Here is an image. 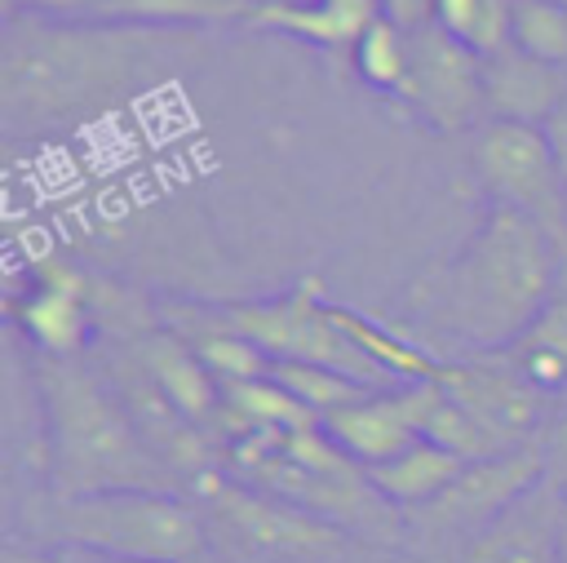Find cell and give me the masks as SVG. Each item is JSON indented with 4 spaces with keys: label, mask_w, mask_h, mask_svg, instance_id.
Here are the masks:
<instances>
[{
    "label": "cell",
    "mask_w": 567,
    "mask_h": 563,
    "mask_svg": "<svg viewBox=\"0 0 567 563\" xmlns=\"http://www.w3.org/2000/svg\"><path fill=\"white\" fill-rule=\"evenodd\" d=\"M563 270L567 262L545 226L518 208L487 204L465 244L416 279L408 310L425 328L421 341L430 337L434 355H496L532 328Z\"/></svg>",
    "instance_id": "1"
},
{
    "label": "cell",
    "mask_w": 567,
    "mask_h": 563,
    "mask_svg": "<svg viewBox=\"0 0 567 563\" xmlns=\"http://www.w3.org/2000/svg\"><path fill=\"white\" fill-rule=\"evenodd\" d=\"M155 31L4 13L0 35V124L9 133L62 129L133 93L151 62Z\"/></svg>",
    "instance_id": "2"
},
{
    "label": "cell",
    "mask_w": 567,
    "mask_h": 563,
    "mask_svg": "<svg viewBox=\"0 0 567 563\" xmlns=\"http://www.w3.org/2000/svg\"><path fill=\"white\" fill-rule=\"evenodd\" d=\"M49 497L111 488H177L133 426L111 377L84 355H31Z\"/></svg>",
    "instance_id": "3"
},
{
    "label": "cell",
    "mask_w": 567,
    "mask_h": 563,
    "mask_svg": "<svg viewBox=\"0 0 567 563\" xmlns=\"http://www.w3.org/2000/svg\"><path fill=\"white\" fill-rule=\"evenodd\" d=\"M49 532L80 545L146 563H204L208 519L177 488H111L84 497H49Z\"/></svg>",
    "instance_id": "4"
},
{
    "label": "cell",
    "mask_w": 567,
    "mask_h": 563,
    "mask_svg": "<svg viewBox=\"0 0 567 563\" xmlns=\"http://www.w3.org/2000/svg\"><path fill=\"white\" fill-rule=\"evenodd\" d=\"M332 301H323L319 279H297L292 288L275 293V297H257V301H226L213 306L208 315L244 337H252L270 359H301V364H323V368H341L354 372L363 381H381L385 377L372 368V359L332 324Z\"/></svg>",
    "instance_id": "5"
},
{
    "label": "cell",
    "mask_w": 567,
    "mask_h": 563,
    "mask_svg": "<svg viewBox=\"0 0 567 563\" xmlns=\"http://www.w3.org/2000/svg\"><path fill=\"white\" fill-rule=\"evenodd\" d=\"M474 177L487 195V204L518 208L545 235L558 244L567 262V177L536 124H509V120H487L474 133L470 146Z\"/></svg>",
    "instance_id": "6"
},
{
    "label": "cell",
    "mask_w": 567,
    "mask_h": 563,
    "mask_svg": "<svg viewBox=\"0 0 567 563\" xmlns=\"http://www.w3.org/2000/svg\"><path fill=\"white\" fill-rule=\"evenodd\" d=\"M204 492V519H217L221 532L270 563H323L346 545V532L284 497H270L252 483L230 479L221 465L199 479Z\"/></svg>",
    "instance_id": "7"
},
{
    "label": "cell",
    "mask_w": 567,
    "mask_h": 563,
    "mask_svg": "<svg viewBox=\"0 0 567 563\" xmlns=\"http://www.w3.org/2000/svg\"><path fill=\"white\" fill-rule=\"evenodd\" d=\"M434 386L492 439L496 452L536 443L554 399L536 390L505 350L496 355H452L443 359Z\"/></svg>",
    "instance_id": "8"
},
{
    "label": "cell",
    "mask_w": 567,
    "mask_h": 563,
    "mask_svg": "<svg viewBox=\"0 0 567 563\" xmlns=\"http://www.w3.org/2000/svg\"><path fill=\"white\" fill-rule=\"evenodd\" d=\"M399 102L412 106L430 129L461 133L474 129L483 106V58L452 40L443 27L425 22L412 31V66L399 89Z\"/></svg>",
    "instance_id": "9"
},
{
    "label": "cell",
    "mask_w": 567,
    "mask_h": 563,
    "mask_svg": "<svg viewBox=\"0 0 567 563\" xmlns=\"http://www.w3.org/2000/svg\"><path fill=\"white\" fill-rule=\"evenodd\" d=\"M439 399H443V390L434 381H394V386H377V390L359 395L354 403L319 417V426L346 457H354L363 470H372L425 439Z\"/></svg>",
    "instance_id": "10"
},
{
    "label": "cell",
    "mask_w": 567,
    "mask_h": 563,
    "mask_svg": "<svg viewBox=\"0 0 567 563\" xmlns=\"http://www.w3.org/2000/svg\"><path fill=\"white\" fill-rule=\"evenodd\" d=\"M9 319L31 355H84L93 341V284L75 266L49 262L9 301Z\"/></svg>",
    "instance_id": "11"
},
{
    "label": "cell",
    "mask_w": 567,
    "mask_h": 563,
    "mask_svg": "<svg viewBox=\"0 0 567 563\" xmlns=\"http://www.w3.org/2000/svg\"><path fill=\"white\" fill-rule=\"evenodd\" d=\"M540 483H549L540 443L505 448V452L465 461V470L456 474V483L439 501H430L421 514L434 528H456V532L465 528V536H470L474 528H483L487 519H496L505 505H514L518 497H527Z\"/></svg>",
    "instance_id": "12"
},
{
    "label": "cell",
    "mask_w": 567,
    "mask_h": 563,
    "mask_svg": "<svg viewBox=\"0 0 567 563\" xmlns=\"http://www.w3.org/2000/svg\"><path fill=\"white\" fill-rule=\"evenodd\" d=\"M558 510L563 488L540 483L496 519L474 528L456 563H558Z\"/></svg>",
    "instance_id": "13"
},
{
    "label": "cell",
    "mask_w": 567,
    "mask_h": 563,
    "mask_svg": "<svg viewBox=\"0 0 567 563\" xmlns=\"http://www.w3.org/2000/svg\"><path fill=\"white\" fill-rule=\"evenodd\" d=\"M128 346L137 350V359L146 364V372L155 377V386L177 403V412L186 421H195L204 434L217 430V421H221V381L208 372V364L199 359V350L177 328L151 324Z\"/></svg>",
    "instance_id": "14"
},
{
    "label": "cell",
    "mask_w": 567,
    "mask_h": 563,
    "mask_svg": "<svg viewBox=\"0 0 567 563\" xmlns=\"http://www.w3.org/2000/svg\"><path fill=\"white\" fill-rule=\"evenodd\" d=\"M567 98V66L540 62L514 44L483 58V106L487 120L509 124H545L554 106Z\"/></svg>",
    "instance_id": "15"
},
{
    "label": "cell",
    "mask_w": 567,
    "mask_h": 563,
    "mask_svg": "<svg viewBox=\"0 0 567 563\" xmlns=\"http://www.w3.org/2000/svg\"><path fill=\"white\" fill-rule=\"evenodd\" d=\"M461 470H465V457L447 452V448L434 443V439H421V443L403 448L399 457L372 465L368 479H372V488H377L390 505H399V510H425L430 501H439V497L456 483Z\"/></svg>",
    "instance_id": "16"
},
{
    "label": "cell",
    "mask_w": 567,
    "mask_h": 563,
    "mask_svg": "<svg viewBox=\"0 0 567 563\" xmlns=\"http://www.w3.org/2000/svg\"><path fill=\"white\" fill-rule=\"evenodd\" d=\"M381 13V0H310L297 9H266L252 13L248 27L297 35L319 49H354V40L368 31V22Z\"/></svg>",
    "instance_id": "17"
},
{
    "label": "cell",
    "mask_w": 567,
    "mask_h": 563,
    "mask_svg": "<svg viewBox=\"0 0 567 563\" xmlns=\"http://www.w3.org/2000/svg\"><path fill=\"white\" fill-rule=\"evenodd\" d=\"M332 310V324L372 359V368L385 377V381H434L439 368H443V355H434L425 341L416 337H403L399 328L390 324H377L350 306H328Z\"/></svg>",
    "instance_id": "18"
},
{
    "label": "cell",
    "mask_w": 567,
    "mask_h": 563,
    "mask_svg": "<svg viewBox=\"0 0 567 563\" xmlns=\"http://www.w3.org/2000/svg\"><path fill=\"white\" fill-rule=\"evenodd\" d=\"M514 359V368L545 390L549 399L567 395V270L558 275L549 301L540 306V315L532 319V328L505 350Z\"/></svg>",
    "instance_id": "19"
},
{
    "label": "cell",
    "mask_w": 567,
    "mask_h": 563,
    "mask_svg": "<svg viewBox=\"0 0 567 563\" xmlns=\"http://www.w3.org/2000/svg\"><path fill=\"white\" fill-rule=\"evenodd\" d=\"M89 22L142 27V31H177V27H213V22H248L239 0H102Z\"/></svg>",
    "instance_id": "20"
},
{
    "label": "cell",
    "mask_w": 567,
    "mask_h": 563,
    "mask_svg": "<svg viewBox=\"0 0 567 563\" xmlns=\"http://www.w3.org/2000/svg\"><path fill=\"white\" fill-rule=\"evenodd\" d=\"M350 58H354V71H359V80L368 89L399 98V89L408 80V66H412V31L399 27L394 18L377 13L368 22V31L354 40Z\"/></svg>",
    "instance_id": "21"
},
{
    "label": "cell",
    "mask_w": 567,
    "mask_h": 563,
    "mask_svg": "<svg viewBox=\"0 0 567 563\" xmlns=\"http://www.w3.org/2000/svg\"><path fill=\"white\" fill-rule=\"evenodd\" d=\"M270 377H275L297 403H306L315 417H328V412H337V408H346V403H354L359 395H368V390L381 386V381H363V377H354V372L323 368V364H301V359H275Z\"/></svg>",
    "instance_id": "22"
},
{
    "label": "cell",
    "mask_w": 567,
    "mask_h": 563,
    "mask_svg": "<svg viewBox=\"0 0 567 563\" xmlns=\"http://www.w3.org/2000/svg\"><path fill=\"white\" fill-rule=\"evenodd\" d=\"M509 18L514 0H434V27H443L452 40L474 49L478 58L509 44Z\"/></svg>",
    "instance_id": "23"
},
{
    "label": "cell",
    "mask_w": 567,
    "mask_h": 563,
    "mask_svg": "<svg viewBox=\"0 0 567 563\" xmlns=\"http://www.w3.org/2000/svg\"><path fill=\"white\" fill-rule=\"evenodd\" d=\"M509 44L567 66V4L558 0H514V18H509Z\"/></svg>",
    "instance_id": "24"
},
{
    "label": "cell",
    "mask_w": 567,
    "mask_h": 563,
    "mask_svg": "<svg viewBox=\"0 0 567 563\" xmlns=\"http://www.w3.org/2000/svg\"><path fill=\"white\" fill-rule=\"evenodd\" d=\"M540 457H545V474L554 488L567 483V395L554 399L549 417H545V430H540Z\"/></svg>",
    "instance_id": "25"
},
{
    "label": "cell",
    "mask_w": 567,
    "mask_h": 563,
    "mask_svg": "<svg viewBox=\"0 0 567 563\" xmlns=\"http://www.w3.org/2000/svg\"><path fill=\"white\" fill-rule=\"evenodd\" d=\"M4 13H44V18H80L89 22L102 0H0Z\"/></svg>",
    "instance_id": "26"
},
{
    "label": "cell",
    "mask_w": 567,
    "mask_h": 563,
    "mask_svg": "<svg viewBox=\"0 0 567 563\" xmlns=\"http://www.w3.org/2000/svg\"><path fill=\"white\" fill-rule=\"evenodd\" d=\"M381 13L394 18L399 27L416 31V27H425L434 18V0H381Z\"/></svg>",
    "instance_id": "27"
},
{
    "label": "cell",
    "mask_w": 567,
    "mask_h": 563,
    "mask_svg": "<svg viewBox=\"0 0 567 563\" xmlns=\"http://www.w3.org/2000/svg\"><path fill=\"white\" fill-rule=\"evenodd\" d=\"M540 133H545V142H549V151H554V160H558V168L567 177V98L554 106V115L540 124Z\"/></svg>",
    "instance_id": "28"
},
{
    "label": "cell",
    "mask_w": 567,
    "mask_h": 563,
    "mask_svg": "<svg viewBox=\"0 0 567 563\" xmlns=\"http://www.w3.org/2000/svg\"><path fill=\"white\" fill-rule=\"evenodd\" d=\"M44 563H146V559H120V554H97V550H80V545H53L44 554Z\"/></svg>",
    "instance_id": "29"
},
{
    "label": "cell",
    "mask_w": 567,
    "mask_h": 563,
    "mask_svg": "<svg viewBox=\"0 0 567 563\" xmlns=\"http://www.w3.org/2000/svg\"><path fill=\"white\" fill-rule=\"evenodd\" d=\"M239 4L252 18V13H266V9H297V4H310V0H239Z\"/></svg>",
    "instance_id": "30"
},
{
    "label": "cell",
    "mask_w": 567,
    "mask_h": 563,
    "mask_svg": "<svg viewBox=\"0 0 567 563\" xmlns=\"http://www.w3.org/2000/svg\"><path fill=\"white\" fill-rule=\"evenodd\" d=\"M558 563H567V497H563V510H558Z\"/></svg>",
    "instance_id": "31"
},
{
    "label": "cell",
    "mask_w": 567,
    "mask_h": 563,
    "mask_svg": "<svg viewBox=\"0 0 567 563\" xmlns=\"http://www.w3.org/2000/svg\"><path fill=\"white\" fill-rule=\"evenodd\" d=\"M4 563H44V554H18V550H4Z\"/></svg>",
    "instance_id": "32"
},
{
    "label": "cell",
    "mask_w": 567,
    "mask_h": 563,
    "mask_svg": "<svg viewBox=\"0 0 567 563\" xmlns=\"http://www.w3.org/2000/svg\"><path fill=\"white\" fill-rule=\"evenodd\" d=\"M563 497H567V483H563Z\"/></svg>",
    "instance_id": "33"
},
{
    "label": "cell",
    "mask_w": 567,
    "mask_h": 563,
    "mask_svg": "<svg viewBox=\"0 0 567 563\" xmlns=\"http://www.w3.org/2000/svg\"><path fill=\"white\" fill-rule=\"evenodd\" d=\"M558 4H567V0H558Z\"/></svg>",
    "instance_id": "34"
}]
</instances>
